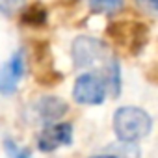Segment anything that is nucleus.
Listing matches in <instances>:
<instances>
[{
    "label": "nucleus",
    "instance_id": "obj_1",
    "mask_svg": "<svg viewBox=\"0 0 158 158\" xmlns=\"http://www.w3.org/2000/svg\"><path fill=\"white\" fill-rule=\"evenodd\" d=\"M114 130L119 141L136 143L152 130L151 115L138 106H123L114 114Z\"/></svg>",
    "mask_w": 158,
    "mask_h": 158
},
{
    "label": "nucleus",
    "instance_id": "obj_2",
    "mask_svg": "<svg viewBox=\"0 0 158 158\" xmlns=\"http://www.w3.org/2000/svg\"><path fill=\"white\" fill-rule=\"evenodd\" d=\"M71 54H73V63L76 69H88V67H93L99 61L106 60L108 47L104 45V41H101L97 37L80 35L73 41Z\"/></svg>",
    "mask_w": 158,
    "mask_h": 158
},
{
    "label": "nucleus",
    "instance_id": "obj_3",
    "mask_svg": "<svg viewBox=\"0 0 158 158\" xmlns=\"http://www.w3.org/2000/svg\"><path fill=\"white\" fill-rule=\"evenodd\" d=\"M73 99L78 104L97 106L106 99V82L97 73H84L76 78L73 86Z\"/></svg>",
    "mask_w": 158,
    "mask_h": 158
},
{
    "label": "nucleus",
    "instance_id": "obj_4",
    "mask_svg": "<svg viewBox=\"0 0 158 158\" xmlns=\"http://www.w3.org/2000/svg\"><path fill=\"white\" fill-rule=\"evenodd\" d=\"M24 71H26L24 52L17 50L0 67V95H13L19 88L21 78L24 76Z\"/></svg>",
    "mask_w": 158,
    "mask_h": 158
},
{
    "label": "nucleus",
    "instance_id": "obj_5",
    "mask_svg": "<svg viewBox=\"0 0 158 158\" xmlns=\"http://www.w3.org/2000/svg\"><path fill=\"white\" fill-rule=\"evenodd\" d=\"M73 143V125L71 123H52L47 125L37 136V149L43 152H52L58 147Z\"/></svg>",
    "mask_w": 158,
    "mask_h": 158
},
{
    "label": "nucleus",
    "instance_id": "obj_6",
    "mask_svg": "<svg viewBox=\"0 0 158 158\" xmlns=\"http://www.w3.org/2000/svg\"><path fill=\"white\" fill-rule=\"evenodd\" d=\"M34 110H35V115H37L43 123L52 125V123L60 121V119L67 114L69 104H67L61 97H56V95H45V97H41V99L35 102Z\"/></svg>",
    "mask_w": 158,
    "mask_h": 158
},
{
    "label": "nucleus",
    "instance_id": "obj_7",
    "mask_svg": "<svg viewBox=\"0 0 158 158\" xmlns=\"http://www.w3.org/2000/svg\"><path fill=\"white\" fill-rule=\"evenodd\" d=\"M106 88H110L114 97H119L121 93V67H119V60L117 58H110L106 63Z\"/></svg>",
    "mask_w": 158,
    "mask_h": 158
},
{
    "label": "nucleus",
    "instance_id": "obj_8",
    "mask_svg": "<svg viewBox=\"0 0 158 158\" xmlns=\"http://www.w3.org/2000/svg\"><path fill=\"white\" fill-rule=\"evenodd\" d=\"M114 158H139L141 151L136 143H128V141H119V143H112L108 147V152Z\"/></svg>",
    "mask_w": 158,
    "mask_h": 158
},
{
    "label": "nucleus",
    "instance_id": "obj_9",
    "mask_svg": "<svg viewBox=\"0 0 158 158\" xmlns=\"http://www.w3.org/2000/svg\"><path fill=\"white\" fill-rule=\"evenodd\" d=\"M89 8L99 13H114L123 8V0H88Z\"/></svg>",
    "mask_w": 158,
    "mask_h": 158
},
{
    "label": "nucleus",
    "instance_id": "obj_10",
    "mask_svg": "<svg viewBox=\"0 0 158 158\" xmlns=\"http://www.w3.org/2000/svg\"><path fill=\"white\" fill-rule=\"evenodd\" d=\"M45 19H47L45 10H43V8H37V6L30 8V10L23 15V23H26V24H30V26L43 24V23H45Z\"/></svg>",
    "mask_w": 158,
    "mask_h": 158
},
{
    "label": "nucleus",
    "instance_id": "obj_11",
    "mask_svg": "<svg viewBox=\"0 0 158 158\" xmlns=\"http://www.w3.org/2000/svg\"><path fill=\"white\" fill-rule=\"evenodd\" d=\"M24 0H0V13L4 15H13L17 10H21Z\"/></svg>",
    "mask_w": 158,
    "mask_h": 158
},
{
    "label": "nucleus",
    "instance_id": "obj_12",
    "mask_svg": "<svg viewBox=\"0 0 158 158\" xmlns=\"http://www.w3.org/2000/svg\"><path fill=\"white\" fill-rule=\"evenodd\" d=\"M136 4L145 11L158 13V0H136Z\"/></svg>",
    "mask_w": 158,
    "mask_h": 158
},
{
    "label": "nucleus",
    "instance_id": "obj_13",
    "mask_svg": "<svg viewBox=\"0 0 158 158\" xmlns=\"http://www.w3.org/2000/svg\"><path fill=\"white\" fill-rule=\"evenodd\" d=\"M15 158H32V154H30L28 149H19V152L15 154Z\"/></svg>",
    "mask_w": 158,
    "mask_h": 158
},
{
    "label": "nucleus",
    "instance_id": "obj_14",
    "mask_svg": "<svg viewBox=\"0 0 158 158\" xmlns=\"http://www.w3.org/2000/svg\"><path fill=\"white\" fill-rule=\"evenodd\" d=\"M91 158H114V156H110V154H99V156H91Z\"/></svg>",
    "mask_w": 158,
    "mask_h": 158
}]
</instances>
